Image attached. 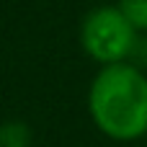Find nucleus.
Listing matches in <instances>:
<instances>
[{"mask_svg":"<svg viewBox=\"0 0 147 147\" xmlns=\"http://www.w3.org/2000/svg\"><path fill=\"white\" fill-rule=\"evenodd\" d=\"M88 109L96 127L116 140L132 142L147 134V75L145 70L116 62L103 65L90 83Z\"/></svg>","mask_w":147,"mask_h":147,"instance_id":"nucleus-1","label":"nucleus"},{"mask_svg":"<svg viewBox=\"0 0 147 147\" xmlns=\"http://www.w3.org/2000/svg\"><path fill=\"white\" fill-rule=\"evenodd\" d=\"M137 36L140 34L134 31V26L124 18V13L116 5L93 8L80 26L83 49L101 65L129 62Z\"/></svg>","mask_w":147,"mask_h":147,"instance_id":"nucleus-2","label":"nucleus"},{"mask_svg":"<svg viewBox=\"0 0 147 147\" xmlns=\"http://www.w3.org/2000/svg\"><path fill=\"white\" fill-rule=\"evenodd\" d=\"M124 18L134 26V31H147V0H119L116 5Z\"/></svg>","mask_w":147,"mask_h":147,"instance_id":"nucleus-3","label":"nucleus"},{"mask_svg":"<svg viewBox=\"0 0 147 147\" xmlns=\"http://www.w3.org/2000/svg\"><path fill=\"white\" fill-rule=\"evenodd\" d=\"M28 129L23 124H5L0 127V147H26Z\"/></svg>","mask_w":147,"mask_h":147,"instance_id":"nucleus-4","label":"nucleus"},{"mask_svg":"<svg viewBox=\"0 0 147 147\" xmlns=\"http://www.w3.org/2000/svg\"><path fill=\"white\" fill-rule=\"evenodd\" d=\"M129 65H134V67H147V39L145 36H137V41H134V49H132V57H129Z\"/></svg>","mask_w":147,"mask_h":147,"instance_id":"nucleus-5","label":"nucleus"}]
</instances>
